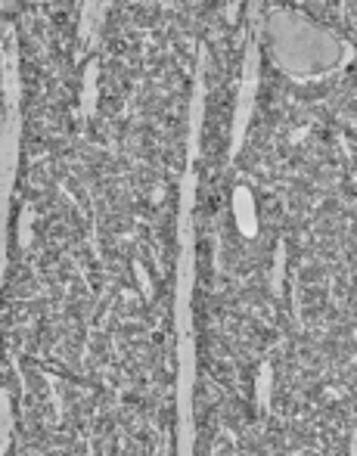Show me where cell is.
<instances>
[{
  "label": "cell",
  "instance_id": "obj_2",
  "mask_svg": "<svg viewBox=\"0 0 357 456\" xmlns=\"http://www.w3.org/2000/svg\"><path fill=\"white\" fill-rule=\"evenodd\" d=\"M271 379H273V370H271V363H264L261 366V376H258V403L261 407L271 403Z\"/></svg>",
  "mask_w": 357,
  "mask_h": 456
},
{
  "label": "cell",
  "instance_id": "obj_1",
  "mask_svg": "<svg viewBox=\"0 0 357 456\" xmlns=\"http://www.w3.org/2000/svg\"><path fill=\"white\" fill-rule=\"evenodd\" d=\"M193 338L181 336V379H177V456H193Z\"/></svg>",
  "mask_w": 357,
  "mask_h": 456
},
{
  "label": "cell",
  "instance_id": "obj_4",
  "mask_svg": "<svg viewBox=\"0 0 357 456\" xmlns=\"http://www.w3.org/2000/svg\"><path fill=\"white\" fill-rule=\"evenodd\" d=\"M158 456H168V451H162V453H158Z\"/></svg>",
  "mask_w": 357,
  "mask_h": 456
},
{
  "label": "cell",
  "instance_id": "obj_3",
  "mask_svg": "<svg viewBox=\"0 0 357 456\" xmlns=\"http://www.w3.org/2000/svg\"><path fill=\"white\" fill-rule=\"evenodd\" d=\"M10 435H12V410H10V397L4 391V451L10 444Z\"/></svg>",
  "mask_w": 357,
  "mask_h": 456
}]
</instances>
